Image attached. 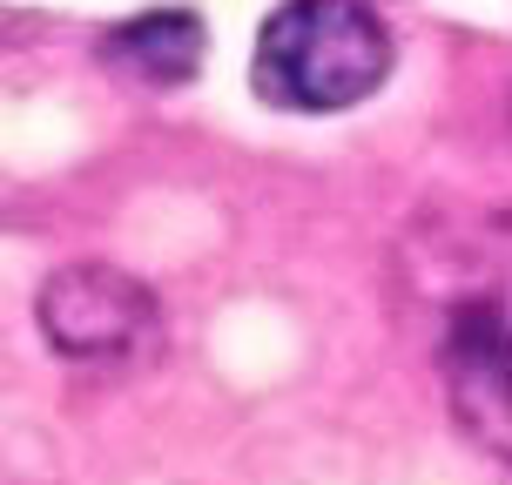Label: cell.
I'll return each mask as SVG.
<instances>
[{
  "label": "cell",
  "instance_id": "obj_1",
  "mask_svg": "<svg viewBox=\"0 0 512 485\" xmlns=\"http://www.w3.org/2000/svg\"><path fill=\"white\" fill-rule=\"evenodd\" d=\"M405 277L432 297L438 364L459 418L512 452V216L472 230L425 223V263H405Z\"/></svg>",
  "mask_w": 512,
  "mask_h": 485
},
{
  "label": "cell",
  "instance_id": "obj_2",
  "mask_svg": "<svg viewBox=\"0 0 512 485\" xmlns=\"http://www.w3.org/2000/svg\"><path fill=\"white\" fill-rule=\"evenodd\" d=\"M391 75V27L364 0H283L256 41V88L277 108L331 115Z\"/></svg>",
  "mask_w": 512,
  "mask_h": 485
},
{
  "label": "cell",
  "instance_id": "obj_3",
  "mask_svg": "<svg viewBox=\"0 0 512 485\" xmlns=\"http://www.w3.org/2000/svg\"><path fill=\"white\" fill-rule=\"evenodd\" d=\"M41 331L68 358H128L135 344L155 337V304L122 270L75 263L41 290Z\"/></svg>",
  "mask_w": 512,
  "mask_h": 485
},
{
  "label": "cell",
  "instance_id": "obj_4",
  "mask_svg": "<svg viewBox=\"0 0 512 485\" xmlns=\"http://www.w3.org/2000/svg\"><path fill=\"white\" fill-rule=\"evenodd\" d=\"M115 61H128L135 75L149 81H182L189 68H196V54H203V27H196V14H142V21H128L115 41Z\"/></svg>",
  "mask_w": 512,
  "mask_h": 485
}]
</instances>
